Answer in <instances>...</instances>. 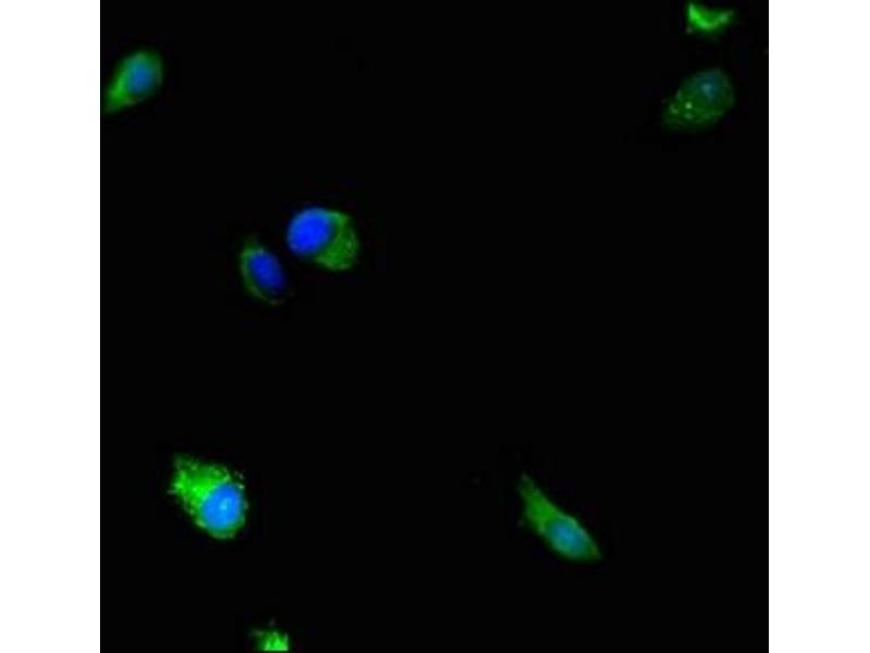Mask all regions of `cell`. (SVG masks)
Instances as JSON below:
<instances>
[{
    "mask_svg": "<svg viewBox=\"0 0 870 653\" xmlns=\"http://www.w3.org/2000/svg\"><path fill=\"white\" fill-rule=\"evenodd\" d=\"M518 494L526 526L561 558L591 564L602 559L593 534L572 514L556 504L527 473H521Z\"/></svg>",
    "mask_w": 870,
    "mask_h": 653,
    "instance_id": "obj_3",
    "label": "cell"
},
{
    "mask_svg": "<svg viewBox=\"0 0 870 653\" xmlns=\"http://www.w3.org/2000/svg\"><path fill=\"white\" fill-rule=\"evenodd\" d=\"M733 90L719 70L704 71L685 79L668 100L664 122L672 127L698 128L713 124L732 106Z\"/></svg>",
    "mask_w": 870,
    "mask_h": 653,
    "instance_id": "obj_4",
    "label": "cell"
},
{
    "mask_svg": "<svg viewBox=\"0 0 870 653\" xmlns=\"http://www.w3.org/2000/svg\"><path fill=\"white\" fill-rule=\"evenodd\" d=\"M288 249L301 260L331 272L355 267L360 241L352 218L327 207H307L297 211L286 229Z\"/></svg>",
    "mask_w": 870,
    "mask_h": 653,
    "instance_id": "obj_2",
    "label": "cell"
},
{
    "mask_svg": "<svg viewBox=\"0 0 870 653\" xmlns=\"http://www.w3.org/2000/svg\"><path fill=\"white\" fill-rule=\"evenodd\" d=\"M170 492L192 521L214 538H232L244 525V486L223 466L179 456L174 461Z\"/></svg>",
    "mask_w": 870,
    "mask_h": 653,
    "instance_id": "obj_1",
    "label": "cell"
},
{
    "mask_svg": "<svg viewBox=\"0 0 870 653\" xmlns=\"http://www.w3.org/2000/svg\"><path fill=\"white\" fill-rule=\"evenodd\" d=\"M238 270L243 286L251 297L270 306H281L287 300L288 281L284 267L256 235H248L243 241Z\"/></svg>",
    "mask_w": 870,
    "mask_h": 653,
    "instance_id": "obj_6",
    "label": "cell"
},
{
    "mask_svg": "<svg viewBox=\"0 0 870 653\" xmlns=\"http://www.w3.org/2000/svg\"><path fill=\"white\" fill-rule=\"evenodd\" d=\"M165 66L161 53L152 47H138L115 64L101 91L102 115L133 108L152 97L162 86Z\"/></svg>",
    "mask_w": 870,
    "mask_h": 653,
    "instance_id": "obj_5",
    "label": "cell"
}]
</instances>
